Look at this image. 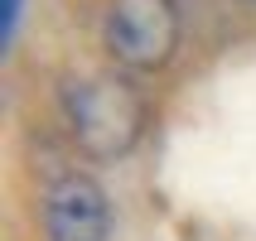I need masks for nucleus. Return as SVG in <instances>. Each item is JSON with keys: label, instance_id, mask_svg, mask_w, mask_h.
I'll return each mask as SVG.
<instances>
[{"label": "nucleus", "instance_id": "nucleus-1", "mask_svg": "<svg viewBox=\"0 0 256 241\" xmlns=\"http://www.w3.org/2000/svg\"><path fill=\"white\" fill-rule=\"evenodd\" d=\"M58 106L87 159L130 155L150 121V101L126 72H72L58 87Z\"/></svg>", "mask_w": 256, "mask_h": 241}, {"label": "nucleus", "instance_id": "nucleus-2", "mask_svg": "<svg viewBox=\"0 0 256 241\" xmlns=\"http://www.w3.org/2000/svg\"><path fill=\"white\" fill-rule=\"evenodd\" d=\"M102 48L126 72H155L179 48L174 0H112L102 14Z\"/></svg>", "mask_w": 256, "mask_h": 241}, {"label": "nucleus", "instance_id": "nucleus-3", "mask_svg": "<svg viewBox=\"0 0 256 241\" xmlns=\"http://www.w3.org/2000/svg\"><path fill=\"white\" fill-rule=\"evenodd\" d=\"M44 237L48 241H106L112 237V198L82 169H63L48 179L39 198Z\"/></svg>", "mask_w": 256, "mask_h": 241}, {"label": "nucleus", "instance_id": "nucleus-4", "mask_svg": "<svg viewBox=\"0 0 256 241\" xmlns=\"http://www.w3.org/2000/svg\"><path fill=\"white\" fill-rule=\"evenodd\" d=\"M5 39H14V24H20V0H5Z\"/></svg>", "mask_w": 256, "mask_h": 241}, {"label": "nucleus", "instance_id": "nucleus-5", "mask_svg": "<svg viewBox=\"0 0 256 241\" xmlns=\"http://www.w3.org/2000/svg\"><path fill=\"white\" fill-rule=\"evenodd\" d=\"M252 5H256V0H252Z\"/></svg>", "mask_w": 256, "mask_h": 241}]
</instances>
